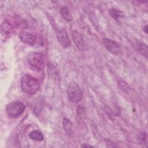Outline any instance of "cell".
<instances>
[{
  "instance_id": "7",
  "label": "cell",
  "mask_w": 148,
  "mask_h": 148,
  "mask_svg": "<svg viewBox=\"0 0 148 148\" xmlns=\"http://www.w3.org/2000/svg\"><path fill=\"white\" fill-rule=\"evenodd\" d=\"M72 35L75 45L79 50L84 51L87 49V45L80 33L76 31H73L72 32Z\"/></svg>"
},
{
  "instance_id": "11",
  "label": "cell",
  "mask_w": 148,
  "mask_h": 148,
  "mask_svg": "<svg viewBox=\"0 0 148 148\" xmlns=\"http://www.w3.org/2000/svg\"><path fill=\"white\" fill-rule=\"evenodd\" d=\"M109 12L110 15L112 17V18L114 20L117 21L124 16L123 13L117 9H115V8L110 9L109 10Z\"/></svg>"
},
{
  "instance_id": "9",
  "label": "cell",
  "mask_w": 148,
  "mask_h": 148,
  "mask_svg": "<svg viewBox=\"0 0 148 148\" xmlns=\"http://www.w3.org/2000/svg\"><path fill=\"white\" fill-rule=\"evenodd\" d=\"M12 30V27L8 21H4L2 23L1 27V32L2 35L6 36V35H9V34L11 33Z\"/></svg>"
},
{
  "instance_id": "1",
  "label": "cell",
  "mask_w": 148,
  "mask_h": 148,
  "mask_svg": "<svg viewBox=\"0 0 148 148\" xmlns=\"http://www.w3.org/2000/svg\"><path fill=\"white\" fill-rule=\"evenodd\" d=\"M20 86L22 91L28 95H34L39 87L38 80L29 75L22 76L20 80Z\"/></svg>"
},
{
  "instance_id": "3",
  "label": "cell",
  "mask_w": 148,
  "mask_h": 148,
  "mask_svg": "<svg viewBox=\"0 0 148 148\" xmlns=\"http://www.w3.org/2000/svg\"><path fill=\"white\" fill-rule=\"evenodd\" d=\"M25 109V105L23 102L16 101L9 103L6 107V111L9 117L17 118L23 113Z\"/></svg>"
},
{
  "instance_id": "10",
  "label": "cell",
  "mask_w": 148,
  "mask_h": 148,
  "mask_svg": "<svg viewBox=\"0 0 148 148\" xmlns=\"http://www.w3.org/2000/svg\"><path fill=\"white\" fill-rule=\"evenodd\" d=\"M28 136L30 139L36 141H42L43 140V135L41 132L38 130H34L29 133Z\"/></svg>"
},
{
  "instance_id": "14",
  "label": "cell",
  "mask_w": 148,
  "mask_h": 148,
  "mask_svg": "<svg viewBox=\"0 0 148 148\" xmlns=\"http://www.w3.org/2000/svg\"><path fill=\"white\" fill-rule=\"evenodd\" d=\"M62 124H63V127L64 130L67 133H70L71 132V129H72V123L70 121V120L66 118L64 119Z\"/></svg>"
},
{
  "instance_id": "2",
  "label": "cell",
  "mask_w": 148,
  "mask_h": 148,
  "mask_svg": "<svg viewBox=\"0 0 148 148\" xmlns=\"http://www.w3.org/2000/svg\"><path fill=\"white\" fill-rule=\"evenodd\" d=\"M28 63L38 70H43L46 64L45 56L40 52H31L27 56Z\"/></svg>"
},
{
  "instance_id": "6",
  "label": "cell",
  "mask_w": 148,
  "mask_h": 148,
  "mask_svg": "<svg viewBox=\"0 0 148 148\" xmlns=\"http://www.w3.org/2000/svg\"><path fill=\"white\" fill-rule=\"evenodd\" d=\"M58 40L60 45L64 48H67L71 46L70 40L69 39L67 32L64 28L58 29L56 32Z\"/></svg>"
},
{
  "instance_id": "12",
  "label": "cell",
  "mask_w": 148,
  "mask_h": 148,
  "mask_svg": "<svg viewBox=\"0 0 148 148\" xmlns=\"http://www.w3.org/2000/svg\"><path fill=\"white\" fill-rule=\"evenodd\" d=\"M60 12L62 16L65 20H66L67 21H71L72 20V17L67 6H65L62 7L60 10Z\"/></svg>"
},
{
  "instance_id": "15",
  "label": "cell",
  "mask_w": 148,
  "mask_h": 148,
  "mask_svg": "<svg viewBox=\"0 0 148 148\" xmlns=\"http://www.w3.org/2000/svg\"><path fill=\"white\" fill-rule=\"evenodd\" d=\"M143 29L146 34H147V25H146L145 27H143Z\"/></svg>"
},
{
  "instance_id": "16",
  "label": "cell",
  "mask_w": 148,
  "mask_h": 148,
  "mask_svg": "<svg viewBox=\"0 0 148 148\" xmlns=\"http://www.w3.org/2000/svg\"><path fill=\"white\" fill-rule=\"evenodd\" d=\"M82 147H92V146H90V145H83L82 146Z\"/></svg>"
},
{
  "instance_id": "4",
  "label": "cell",
  "mask_w": 148,
  "mask_h": 148,
  "mask_svg": "<svg viewBox=\"0 0 148 148\" xmlns=\"http://www.w3.org/2000/svg\"><path fill=\"white\" fill-rule=\"evenodd\" d=\"M67 95L69 100L74 103L80 101L83 97V92L76 82H71L67 88Z\"/></svg>"
},
{
  "instance_id": "8",
  "label": "cell",
  "mask_w": 148,
  "mask_h": 148,
  "mask_svg": "<svg viewBox=\"0 0 148 148\" xmlns=\"http://www.w3.org/2000/svg\"><path fill=\"white\" fill-rule=\"evenodd\" d=\"M19 36L20 39L23 42L29 44L30 45H34L36 41V38L35 36L27 32H24V31L20 32L19 34Z\"/></svg>"
},
{
  "instance_id": "5",
  "label": "cell",
  "mask_w": 148,
  "mask_h": 148,
  "mask_svg": "<svg viewBox=\"0 0 148 148\" xmlns=\"http://www.w3.org/2000/svg\"><path fill=\"white\" fill-rule=\"evenodd\" d=\"M102 43L106 50L114 56L122 54L121 48L115 41L109 38H104L102 39Z\"/></svg>"
},
{
  "instance_id": "13",
  "label": "cell",
  "mask_w": 148,
  "mask_h": 148,
  "mask_svg": "<svg viewBox=\"0 0 148 148\" xmlns=\"http://www.w3.org/2000/svg\"><path fill=\"white\" fill-rule=\"evenodd\" d=\"M137 50L138 51L141 53L142 55L145 56L146 57H147V45L143 43H140L137 44Z\"/></svg>"
}]
</instances>
